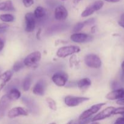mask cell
Returning a JSON list of instances; mask_svg holds the SVG:
<instances>
[{
	"label": "cell",
	"instance_id": "cell-34",
	"mask_svg": "<svg viewBox=\"0 0 124 124\" xmlns=\"http://www.w3.org/2000/svg\"><path fill=\"white\" fill-rule=\"evenodd\" d=\"M114 124H124V115L117 119Z\"/></svg>",
	"mask_w": 124,
	"mask_h": 124
},
{
	"label": "cell",
	"instance_id": "cell-14",
	"mask_svg": "<svg viewBox=\"0 0 124 124\" xmlns=\"http://www.w3.org/2000/svg\"><path fill=\"white\" fill-rule=\"evenodd\" d=\"M68 12L65 7L63 6H58L55 9L54 16L56 20L63 21L67 18Z\"/></svg>",
	"mask_w": 124,
	"mask_h": 124
},
{
	"label": "cell",
	"instance_id": "cell-41",
	"mask_svg": "<svg viewBox=\"0 0 124 124\" xmlns=\"http://www.w3.org/2000/svg\"><path fill=\"white\" fill-rule=\"evenodd\" d=\"M96 26H92V28H91V32L92 33H94L95 32V31H96Z\"/></svg>",
	"mask_w": 124,
	"mask_h": 124
},
{
	"label": "cell",
	"instance_id": "cell-26",
	"mask_svg": "<svg viewBox=\"0 0 124 124\" xmlns=\"http://www.w3.org/2000/svg\"><path fill=\"white\" fill-rule=\"evenodd\" d=\"M46 102H47L49 107L50 108L51 110H53V111H56L57 110V104H56L55 101L53 99L51 98H46Z\"/></svg>",
	"mask_w": 124,
	"mask_h": 124
},
{
	"label": "cell",
	"instance_id": "cell-10",
	"mask_svg": "<svg viewBox=\"0 0 124 124\" xmlns=\"http://www.w3.org/2000/svg\"><path fill=\"white\" fill-rule=\"evenodd\" d=\"M115 108L114 107H108L104 110L101 111L96 115L94 117H92V122H96L97 121H101V120L105 119L106 118L110 117L111 115H114V110Z\"/></svg>",
	"mask_w": 124,
	"mask_h": 124
},
{
	"label": "cell",
	"instance_id": "cell-29",
	"mask_svg": "<svg viewBox=\"0 0 124 124\" xmlns=\"http://www.w3.org/2000/svg\"><path fill=\"white\" fill-rule=\"evenodd\" d=\"M114 115H124V107L117 108L115 109Z\"/></svg>",
	"mask_w": 124,
	"mask_h": 124
},
{
	"label": "cell",
	"instance_id": "cell-23",
	"mask_svg": "<svg viewBox=\"0 0 124 124\" xmlns=\"http://www.w3.org/2000/svg\"><path fill=\"white\" fill-rule=\"evenodd\" d=\"M19 85V82L18 79H14L12 81H11L8 85L4 88V90L6 92H9L10 90L13 88H17Z\"/></svg>",
	"mask_w": 124,
	"mask_h": 124
},
{
	"label": "cell",
	"instance_id": "cell-39",
	"mask_svg": "<svg viewBox=\"0 0 124 124\" xmlns=\"http://www.w3.org/2000/svg\"><path fill=\"white\" fill-rule=\"evenodd\" d=\"M104 1L108 2H111V3H115V2H118L119 1H120V0H104Z\"/></svg>",
	"mask_w": 124,
	"mask_h": 124
},
{
	"label": "cell",
	"instance_id": "cell-45",
	"mask_svg": "<svg viewBox=\"0 0 124 124\" xmlns=\"http://www.w3.org/2000/svg\"><path fill=\"white\" fill-rule=\"evenodd\" d=\"M1 70H0V77H1Z\"/></svg>",
	"mask_w": 124,
	"mask_h": 124
},
{
	"label": "cell",
	"instance_id": "cell-4",
	"mask_svg": "<svg viewBox=\"0 0 124 124\" xmlns=\"http://www.w3.org/2000/svg\"><path fill=\"white\" fill-rule=\"evenodd\" d=\"M22 103L24 104L27 108V110L32 113V115H38L40 108L38 105L36 103V102L32 98L27 96H24L21 98Z\"/></svg>",
	"mask_w": 124,
	"mask_h": 124
},
{
	"label": "cell",
	"instance_id": "cell-1",
	"mask_svg": "<svg viewBox=\"0 0 124 124\" xmlns=\"http://www.w3.org/2000/svg\"><path fill=\"white\" fill-rule=\"evenodd\" d=\"M80 47L76 46H68L62 47L57 50V56L59 58H64L68 56L72 55L74 53L80 52Z\"/></svg>",
	"mask_w": 124,
	"mask_h": 124
},
{
	"label": "cell",
	"instance_id": "cell-9",
	"mask_svg": "<svg viewBox=\"0 0 124 124\" xmlns=\"http://www.w3.org/2000/svg\"><path fill=\"white\" fill-rule=\"evenodd\" d=\"M25 30L27 32H32L35 30L36 26V19L33 13L29 12L25 15Z\"/></svg>",
	"mask_w": 124,
	"mask_h": 124
},
{
	"label": "cell",
	"instance_id": "cell-32",
	"mask_svg": "<svg viewBox=\"0 0 124 124\" xmlns=\"http://www.w3.org/2000/svg\"><path fill=\"white\" fill-rule=\"evenodd\" d=\"M95 22H96V19H95L94 18H89V19L85 21L84 23H85V25H89L94 24Z\"/></svg>",
	"mask_w": 124,
	"mask_h": 124
},
{
	"label": "cell",
	"instance_id": "cell-18",
	"mask_svg": "<svg viewBox=\"0 0 124 124\" xmlns=\"http://www.w3.org/2000/svg\"><path fill=\"white\" fill-rule=\"evenodd\" d=\"M15 10L12 1L11 0H6L0 2V11H9L13 12Z\"/></svg>",
	"mask_w": 124,
	"mask_h": 124
},
{
	"label": "cell",
	"instance_id": "cell-2",
	"mask_svg": "<svg viewBox=\"0 0 124 124\" xmlns=\"http://www.w3.org/2000/svg\"><path fill=\"white\" fill-rule=\"evenodd\" d=\"M85 63L88 67L92 69H99L102 66V60L96 54H88L85 56Z\"/></svg>",
	"mask_w": 124,
	"mask_h": 124
},
{
	"label": "cell",
	"instance_id": "cell-44",
	"mask_svg": "<svg viewBox=\"0 0 124 124\" xmlns=\"http://www.w3.org/2000/svg\"><path fill=\"white\" fill-rule=\"evenodd\" d=\"M56 124L54 123V122H52V123H51V124Z\"/></svg>",
	"mask_w": 124,
	"mask_h": 124
},
{
	"label": "cell",
	"instance_id": "cell-12",
	"mask_svg": "<svg viewBox=\"0 0 124 124\" xmlns=\"http://www.w3.org/2000/svg\"><path fill=\"white\" fill-rule=\"evenodd\" d=\"M47 84L44 79H40L34 85L32 89V92L34 94L42 96L46 92Z\"/></svg>",
	"mask_w": 124,
	"mask_h": 124
},
{
	"label": "cell",
	"instance_id": "cell-7",
	"mask_svg": "<svg viewBox=\"0 0 124 124\" xmlns=\"http://www.w3.org/2000/svg\"><path fill=\"white\" fill-rule=\"evenodd\" d=\"M68 76L64 71H57L52 76V81L58 87H64L68 82Z\"/></svg>",
	"mask_w": 124,
	"mask_h": 124
},
{
	"label": "cell",
	"instance_id": "cell-13",
	"mask_svg": "<svg viewBox=\"0 0 124 124\" xmlns=\"http://www.w3.org/2000/svg\"><path fill=\"white\" fill-rule=\"evenodd\" d=\"M28 115V110L25 108L17 107L11 109L8 113V117L10 119H13L18 116H26Z\"/></svg>",
	"mask_w": 124,
	"mask_h": 124
},
{
	"label": "cell",
	"instance_id": "cell-8",
	"mask_svg": "<svg viewBox=\"0 0 124 124\" xmlns=\"http://www.w3.org/2000/svg\"><path fill=\"white\" fill-rule=\"evenodd\" d=\"M105 104V103H99V104L93 105L92 106H91L89 108L84 111L80 115L79 119L84 120L91 117L92 115L98 112V111L100 110L101 108L103 106H104Z\"/></svg>",
	"mask_w": 124,
	"mask_h": 124
},
{
	"label": "cell",
	"instance_id": "cell-11",
	"mask_svg": "<svg viewBox=\"0 0 124 124\" xmlns=\"http://www.w3.org/2000/svg\"><path fill=\"white\" fill-rule=\"evenodd\" d=\"M72 41L77 43H85L91 41L92 39V36L85 33H76L70 36Z\"/></svg>",
	"mask_w": 124,
	"mask_h": 124
},
{
	"label": "cell",
	"instance_id": "cell-40",
	"mask_svg": "<svg viewBox=\"0 0 124 124\" xmlns=\"http://www.w3.org/2000/svg\"><path fill=\"white\" fill-rule=\"evenodd\" d=\"M121 68H122V71L123 75H124V61L122 62V63Z\"/></svg>",
	"mask_w": 124,
	"mask_h": 124
},
{
	"label": "cell",
	"instance_id": "cell-31",
	"mask_svg": "<svg viewBox=\"0 0 124 124\" xmlns=\"http://www.w3.org/2000/svg\"><path fill=\"white\" fill-rule=\"evenodd\" d=\"M9 27V25L4 23H0V33L4 32L6 29Z\"/></svg>",
	"mask_w": 124,
	"mask_h": 124
},
{
	"label": "cell",
	"instance_id": "cell-16",
	"mask_svg": "<svg viewBox=\"0 0 124 124\" xmlns=\"http://www.w3.org/2000/svg\"><path fill=\"white\" fill-rule=\"evenodd\" d=\"M77 85L81 92H85L91 85V81L88 78H85L79 80L77 82Z\"/></svg>",
	"mask_w": 124,
	"mask_h": 124
},
{
	"label": "cell",
	"instance_id": "cell-17",
	"mask_svg": "<svg viewBox=\"0 0 124 124\" xmlns=\"http://www.w3.org/2000/svg\"><path fill=\"white\" fill-rule=\"evenodd\" d=\"M12 75H13V72L11 70H7V71H5L3 73L1 74L0 79L2 80V82L0 85V91L6 86V84L7 82H9L10 80L11 79Z\"/></svg>",
	"mask_w": 124,
	"mask_h": 124
},
{
	"label": "cell",
	"instance_id": "cell-46",
	"mask_svg": "<svg viewBox=\"0 0 124 124\" xmlns=\"http://www.w3.org/2000/svg\"><path fill=\"white\" fill-rule=\"evenodd\" d=\"M61 1H66V0H61Z\"/></svg>",
	"mask_w": 124,
	"mask_h": 124
},
{
	"label": "cell",
	"instance_id": "cell-24",
	"mask_svg": "<svg viewBox=\"0 0 124 124\" xmlns=\"http://www.w3.org/2000/svg\"><path fill=\"white\" fill-rule=\"evenodd\" d=\"M0 19L4 23H12L15 20V17L12 14H2L0 15Z\"/></svg>",
	"mask_w": 124,
	"mask_h": 124
},
{
	"label": "cell",
	"instance_id": "cell-30",
	"mask_svg": "<svg viewBox=\"0 0 124 124\" xmlns=\"http://www.w3.org/2000/svg\"><path fill=\"white\" fill-rule=\"evenodd\" d=\"M23 3L26 7H29L34 3V0H23Z\"/></svg>",
	"mask_w": 124,
	"mask_h": 124
},
{
	"label": "cell",
	"instance_id": "cell-3",
	"mask_svg": "<svg viewBox=\"0 0 124 124\" xmlns=\"http://www.w3.org/2000/svg\"><path fill=\"white\" fill-rule=\"evenodd\" d=\"M103 5H104V2H103V1L98 0V1H95L93 3H92L91 4H90L89 6H88V7L83 11V12L81 14V17L85 18V17H87L93 14L95 12H97V11L100 10L101 8L103 7Z\"/></svg>",
	"mask_w": 124,
	"mask_h": 124
},
{
	"label": "cell",
	"instance_id": "cell-47",
	"mask_svg": "<svg viewBox=\"0 0 124 124\" xmlns=\"http://www.w3.org/2000/svg\"><path fill=\"white\" fill-rule=\"evenodd\" d=\"M0 1H1V0H0Z\"/></svg>",
	"mask_w": 124,
	"mask_h": 124
},
{
	"label": "cell",
	"instance_id": "cell-5",
	"mask_svg": "<svg viewBox=\"0 0 124 124\" xmlns=\"http://www.w3.org/2000/svg\"><path fill=\"white\" fill-rule=\"evenodd\" d=\"M89 98L86 97L74 96H67L64 98V101L66 105L69 107H74L80 104L89 101Z\"/></svg>",
	"mask_w": 124,
	"mask_h": 124
},
{
	"label": "cell",
	"instance_id": "cell-22",
	"mask_svg": "<svg viewBox=\"0 0 124 124\" xmlns=\"http://www.w3.org/2000/svg\"><path fill=\"white\" fill-rule=\"evenodd\" d=\"M32 82V78L30 75H28L24 79L23 81V89L24 92H27L30 89Z\"/></svg>",
	"mask_w": 124,
	"mask_h": 124
},
{
	"label": "cell",
	"instance_id": "cell-19",
	"mask_svg": "<svg viewBox=\"0 0 124 124\" xmlns=\"http://www.w3.org/2000/svg\"><path fill=\"white\" fill-rule=\"evenodd\" d=\"M34 16L36 19H42L46 15V10L41 6H38L34 12Z\"/></svg>",
	"mask_w": 124,
	"mask_h": 124
},
{
	"label": "cell",
	"instance_id": "cell-33",
	"mask_svg": "<svg viewBox=\"0 0 124 124\" xmlns=\"http://www.w3.org/2000/svg\"><path fill=\"white\" fill-rule=\"evenodd\" d=\"M118 24L120 25L122 27L124 28V13L121 15L119 19V21H118Z\"/></svg>",
	"mask_w": 124,
	"mask_h": 124
},
{
	"label": "cell",
	"instance_id": "cell-20",
	"mask_svg": "<svg viewBox=\"0 0 124 124\" xmlns=\"http://www.w3.org/2000/svg\"><path fill=\"white\" fill-rule=\"evenodd\" d=\"M9 98L10 99L11 101H15L18 100L21 97V93L17 88H13L10 90L9 92L7 93Z\"/></svg>",
	"mask_w": 124,
	"mask_h": 124
},
{
	"label": "cell",
	"instance_id": "cell-36",
	"mask_svg": "<svg viewBox=\"0 0 124 124\" xmlns=\"http://www.w3.org/2000/svg\"><path fill=\"white\" fill-rule=\"evenodd\" d=\"M5 111L6 110H4L3 108L0 107V119H2L3 117V116H4V113H5Z\"/></svg>",
	"mask_w": 124,
	"mask_h": 124
},
{
	"label": "cell",
	"instance_id": "cell-43",
	"mask_svg": "<svg viewBox=\"0 0 124 124\" xmlns=\"http://www.w3.org/2000/svg\"><path fill=\"white\" fill-rule=\"evenodd\" d=\"M88 124H100L98 123V122H91V123H89Z\"/></svg>",
	"mask_w": 124,
	"mask_h": 124
},
{
	"label": "cell",
	"instance_id": "cell-27",
	"mask_svg": "<svg viewBox=\"0 0 124 124\" xmlns=\"http://www.w3.org/2000/svg\"><path fill=\"white\" fill-rule=\"evenodd\" d=\"M25 66L24 64V62L21 61H18L16 62L14 64L13 66V70L15 72H18L19 70H21L22 69L24 68V67Z\"/></svg>",
	"mask_w": 124,
	"mask_h": 124
},
{
	"label": "cell",
	"instance_id": "cell-28",
	"mask_svg": "<svg viewBox=\"0 0 124 124\" xmlns=\"http://www.w3.org/2000/svg\"><path fill=\"white\" fill-rule=\"evenodd\" d=\"M85 26V23L83 22H80V23H77L75 25V26L73 28L72 31L74 33H76L79 32L80 30H81L83 29V28Z\"/></svg>",
	"mask_w": 124,
	"mask_h": 124
},
{
	"label": "cell",
	"instance_id": "cell-42",
	"mask_svg": "<svg viewBox=\"0 0 124 124\" xmlns=\"http://www.w3.org/2000/svg\"><path fill=\"white\" fill-rule=\"evenodd\" d=\"M81 0H73V2H74V4H77Z\"/></svg>",
	"mask_w": 124,
	"mask_h": 124
},
{
	"label": "cell",
	"instance_id": "cell-15",
	"mask_svg": "<svg viewBox=\"0 0 124 124\" xmlns=\"http://www.w3.org/2000/svg\"><path fill=\"white\" fill-rule=\"evenodd\" d=\"M106 98L108 100H120L124 98V88H117L113 90L106 95Z\"/></svg>",
	"mask_w": 124,
	"mask_h": 124
},
{
	"label": "cell",
	"instance_id": "cell-21",
	"mask_svg": "<svg viewBox=\"0 0 124 124\" xmlns=\"http://www.w3.org/2000/svg\"><path fill=\"white\" fill-rule=\"evenodd\" d=\"M11 102H12V101H11L10 99L9 98L7 94H4V95L2 96V98L0 99V107L6 110V109L9 107Z\"/></svg>",
	"mask_w": 124,
	"mask_h": 124
},
{
	"label": "cell",
	"instance_id": "cell-38",
	"mask_svg": "<svg viewBox=\"0 0 124 124\" xmlns=\"http://www.w3.org/2000/svg\"><path fill=\"white\" fill-rule=\"evenodd\" d=\"M4 47V41L0 38V52L2 51V50L3 49Z\"/></svg>",
	"mask_w": 124,
	"mask_h": 124
},
{
	"label": "cell",
	"instance_id": "cell-37",
	"mask_svg": "<svg viewBox=\"0 0 124 124\" xmlns=\"http://www.w3.org/2000/svg\"><path fill=\"white\" fill-rule=\"evenodd\" d=\"M116 104L119 105L124 106V98H123V99H120V100H118L116 102Z\"/></svg>",
	"mask_w": 124,
	"mask_h": 124
},
{
	"label": "cell",
	"instance_id": "cell-35",
	"mask_svg": "<svg viewBox=\"0 0 124 124\" xmlns=\"http://www.w3.org/2000/svg\"><path fill=\"white\" fill-rule=\"evenodd\" d=\"M41 28H39L36 34V37L37 39H40V35H41Z\"/></svg>",
	"mask_w": 124,
	"mask_h": 124
},
{
	"label": "cell",
	"instance_id": "cell-6",
	"mask_svg": "<svg viewBox=\"0 0 124 124\" xmlns=\"http://www.w3.org/2000/svg\"><path fill=\"white\" fill-rule=\"evenodd\" d=\"M41 58V54L39 51H36L28 54L24 59V64L27 67H34L40 61Z\"/></svg>",
	"mask_w": 124,
	"mask_h": 124
},
{
	"label": "cell",
	"instance_id": "cell-25",
	"mask_svg": "<svg viewBox=\"0 0 124 124\" xmlns=\"http://www.w3.org/2000/svg\"><path fill=\"white\" fill-rule=\"evenodd\" d=\"M92 117H90L84 120H72L68 122V124H88L90 122H92Z\"/></svg>",
	"mask_w": 124,
	"mask_h": 124
}]
</instances>
